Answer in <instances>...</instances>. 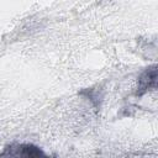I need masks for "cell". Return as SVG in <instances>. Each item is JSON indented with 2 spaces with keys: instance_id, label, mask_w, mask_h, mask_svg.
<instances>
[{
  "instance_id": "2",
  "label": "cell",
  "mask_w": 158,
  "mask_h": 158,
  "mask_svg": "<svg viewBox=\"0 0 158 158\" xmlns=\"http://www.w3.org/2000/svg\"><path fill=\"white\" fill-rule=\"evenodd\" d=\"M156 80H157V69L156 65H152L151 68H148L138 79V90L137 94L142 95L143 93H146L147 90L152 89L156 86Z\"/></svg>"
},
{
  "instance_id": "1",
  "label": "cell",
  "mask_w": 158,
  "mask_h": 158,
  "mask_svg": "<svg viewBox=\"0 0 158 158\" xmlns=\"http://www.w3.org/2000/svg\"><path fill=\"white\" fill-rule=\"evenodd\" d=\"M1 156H14V157H26V158H38L44 157V153L33 144H11L5 148Z\"/></svg>"
}]
</instances>
